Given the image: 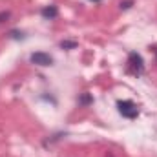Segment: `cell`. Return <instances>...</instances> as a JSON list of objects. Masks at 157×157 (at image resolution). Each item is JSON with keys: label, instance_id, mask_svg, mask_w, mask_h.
Here are the masks:
<instances>
[{"label": "cell", "instance_id": "cell-1", "mask_svg": "<svg viewBox=\"0 0 157 157\" xmlns=\"http://www.w3.org/2000/svg\"><path fill=\"white\" fill-rule=\"evenodd\" d=\"M128 71L133 73V75H137V77L144 73V60H143V57H141L139 53H135V51H132V53L128 55Z\"/></svg>", "mask_w": 157, "mask_h": 157}, {"label": "cell", "instance_id": "cell-2", "mask_svg": "<svg viewBox=\"0 0 157 157\" xmlns=\"http://www.w3.org/2000/svg\"><path fill=\"white\" fill-rule=\"evenodd\" d=\"M117 110H119V113L126 119L139 117V110H137V106L132 101H117Z\"/></svg>", "mask_w": 157, "mask_h": 157}, {"label": "cell", "instance_id": "cell-3", "mask_svg": "<svg viewBox=\"0 0 157 157\" xmlns=\"http://www.w3.org/2000/svg\"><path fill=\"white\" fill-rule=\"evenodd\" d=\"M29 60H31L35 66H42V68H46V66H53V57L48 55V53H44V51H35V53H31Z\"/></svg>", "mask_w": 157, "mask_h": 157}, {"label": "cell", "instance_id": "cell-4", "mask_svg": "<svg viewBox=\"0 0 157 157\" xmlns=\"http://www.w3.org/2000/svg\"><path fill=\"white\" fill-rule=\"evenodd\" d=\"M40 15H42V18H46V20H55V18L59 17V7H57V6H44V7L40 9Z\"/></svg>", "mask_w": 157, "mask_h": 157}, {"label": "cell", "instance_id": "cell-5", "mask_svg": "<svg viewBox=\"0 0 157 157\" xmlns=\"http://www.w3.org/2000/svg\"><path fill=\"white\" fill-rule=\"evenodd\" d=\"M91 102H93V97H91L90 93H82V95L78 97V104H80V106H84V108H86V106H90Z\"/></svg>", "mask_w": 157, "mask_h": 157}, {"label": "cell", "instance_id": "cell-6", "mask_svg": "<svg viewBox=\"0 0 157 157\" xmlns=\"http://www.w3.org/2000/svg\"><path fill=\"white\" fill-rule=\"evenodd\" d=\"M62 49H75L78 44L75 42V40H60V44H59Z\"/></svg>", "mask_w": 157, "mask_h": 157}, {"label": "cell", "instance_id": "cell-7", "mask_svg": "<svg viewBox=\"0 0 157 157\" xmlns=\"http://www.w3.org/2000/svg\"><path fill=\"white\" fill-rule=\"evenodd\" d=\"M132 4H133V0H124V2H121V9H130Z\"/></svg>", "mask_w": 157, "mask_h": 157}, {"label": "cell", "instance_id": "cell-8", "mask_svg": "<svg viewBox=\"0 0 157 157\" xmlns=\"http://www.w3.org/2000/svg\"><path fill=\"white\" fill-rule=\"evenodd\" d=\"M9 37H11V39H20V37H22V31H17V29H15V31L9 33Z\"/></svg>", "mask_w": 157, "mask_h": 157}, {"label": "cell", "instance_id": "cell-9", "mask_svg": "<svg viewBox=\"0 0 157 157\" xmlns=\"http://www.w3.org/2000/svg\"><path fill=\"white\" fill-rule=\"evenodd\" d=\"M9 18V13H0V22H6Z\"/></svg>", "mask_w": 157, "mask_h": 157}, {"label": "cell", "instance_id": "cell-10", "mask_svg": "<svg viewBox=\"0 0 157 157\" xmlns=\"http://www.w3.org/2000/svg\"><path fill=\"white\" fill-rule=\"evenodd\" d=\"M90 2H101V0H90Z\"/></svg>", "mask_w": 157, "mask_h": 157}, {"label": "cell", "instance_id": "cell-11", "mask_svg": "<svg viewBox=\"0 0 157 157\" xmlns=\"http://www.w3.org/2000/svg\"><path fill=\"white\" fill-rule=\"evenodd\" d=\"M154 51H155V55H157V49H154Z\"/></svg>", "mask_w": 157, "mask_h": 157}]
</instances>
